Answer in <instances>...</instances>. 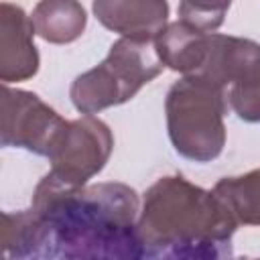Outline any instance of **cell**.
<instances>
[{"label":"cell","instance_id":"9","mask_svg":"<svg viewBox=\"0 0 260 260\" xmlns=\"http://www.w3.org/2000/svg\"><path fill=\"white\" fill-rule=\"evenodd\" d=\"M209 45V32H201L181 20L169 24L154 41V49L160 63L189 75H195L205 65Z\"/></svg>","mask_w":260,"mask_h":260},{"label":"cell","instance_id":"10","mask_svg":"<svg viewBox=\"0 0 260 260\" xmlns=\"http://www.w3.org/2000/svg\"><path fill=\"white\" fill-rule=\"evenodd\" d=\"M35 30L51 43H69L85 26V10L77 2H41L32 12Z\"/></svg>","mask_w":260,"mask_h":260},{"label":"cell","instance_id":"7","mask_svg":"<svg viewBox=\"0 0 260 260\" xmlns=\"http://www.w3.org/2000/svg\"><path fill=\"white\" fill-rule=\"evenodd\" d=\"M32 18L22 8L8 2L0 4V77L4 83L30 77L39 67L32 45Z\"/></svg>","mask_w":260,"mask_h":260},{"label":"cell","instance_id":"4","mask_svg":"<svg viewBox=\"0 0 260 260\" xmlns=\"http://www.w3.org/2000/svg\"><path fill=\"white\" fill-rule=\"evenodd\" d=\"M195 75L213 83L242 120L260 122V45L211 35L207 61Z\"/></svg>","mask_w":260,"mask_h":260},{"label":"cell","instance_id":"12","mask_svg":"<svg viewBox=\"0 0 260 260\" xmlns=\"http://www.w3.org/2000/svg\"><path fill=\"white\" fill-rule=\"evenodd\" d=\"M228 8H230V4L205 6V4H193V2H181L179 14H181V22H185L201 32H207L221 24Z\"/></svg>","mask_w":260,"mask_h":260},{"label":"cell","instance_id":"5","mask_svg":"<svg viewBox=\"0 0 260 260\" xmlns=\"http://www.w3.org/2000/svg\"><path fill=\"white\" fill-rule=\"evenodd\" d=\"M110 150L112 134L104 122L91 116L67 122L49 152V177L65 189L79 187L104 167Z\"/></svg>","mask_w":260,"mask_h":260},{"label":"cell","instance_id":"6","mask_svg":"<svg viewBox=\"0 0 260 260\" xmlns=\"http://www.w3.org/2000/svg\"><path fill=\"white\" fill-rule=\"evenodd\" d=\"M51 108H47L35 93L2 89V144H16L39 154L51 152L57 136L65 128Z\"/></svg>","mask_w":260,"mask_h":260},{"label":"cell","instance_id":"2","mask_svg":"<svg viewBox=\"0 0 260 260\" xmlns=\"http://www.w3.org/2000/svg\"><path fill=\"white\" fill-rule=\"evenodd\" d=\"M225 100L221 91L201 75H187L167 95L169 136L177 152L207 162L215 158L225 140L221 116Z\"/></svg>","mask_w":260,"mask_h":260},{"label":"cell","instance_id":"13","mask_svg":"<svg viewBox=\"0 0 260 260\" xmlns=\"http://www.w3.org/2000/svg\"><path fill=\"white\" fill-rule=\"evenodd\" d=\"M246 260H260V258H246Z\"/></svg>","mask_w":260,"mask_h":260},{"label":"cell","instance_id":"8","mask_svg":"<svg viewBox=\"0 0 260 260\" xmlns=\"http://www.w3.org/2000/svg\"><path fill=\"white\" fill-rule=\"evenodd\" d=\"M95 16L104 26L124 39L150 43L167 28V2H93Z\"/></svg>","mask_w":260,"mask_h":260},{"label":"cell","instance_id":"1","mask_svg":"<svg viewBox=\"0 0 260 260\" xmlns=\"http://www.w3.org/2000/svg\"><path fill=\"white\" fill-rule=\"evenodd\" d=\"M225 205L183 177H162L146 193L138 230L150 246L223 242L236 230Z\"/></svg>","mask_w":260,"mask_h":260},{"label":"cell","instance_id":"3","mask_svg":"<svg viewBox=\"0 0 260 260\" xmlns=\"http://www.w3.org/2000/svg\"><path fill=\"white\" fill-rule=\"evenodd\" d=\"M160 69L162 63L150 43L120 39L112 45L104 63L75 79L71 100L79 112L93 114L130 100Z\"/></svg>","mask_w":260,"mask_h":260},{"label":"cell","instance_id":"11","mask_svg":"<svg viewBox=\"0 0 260 260\" xmlns=\"http://www.w3.org/2000/svg\"><path fill=\"white\" fill-rule=\"evenodd\" d=\"M213 195L225 205L236 223H260V169L242 177L221 179L215 185Z\"/></svg>","mask_w":260,"mask_h":260}]
</instances>
